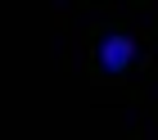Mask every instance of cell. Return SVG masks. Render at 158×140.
Segmentation results:
<instances>
[{"label":"cell","mask_w":158,"mask_h":140,"mask_svg":"<svg viewBox=\"0 0 158 140\" xmlns=\"http://www.w3.org/2000/svg\"><path fill=\"white\" fill-rule=\"evenodd\" d=\"M99 63H104V72H122L135 63V41L131 36H104L99 41Z\"/></svg>","instance_id":"obj_1"}]
</instances>
